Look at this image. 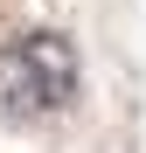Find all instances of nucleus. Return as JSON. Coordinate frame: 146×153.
Returning <instances> with one entry per match:
<instances>
[{
	"instance_id": "f257e3e1",
	"label": "nucleus",
	"mask_w": 146,
	"mask_h": 153,
	"mask_svg": "<svg viewBox=\"0 0 146 153\" xmlns=\"http://www.w3.org/2000/svg\"><path fill=\"white\" fill-rule=\"evenodd\" d=\"M42 111H56V105H49V84H42V63H35L28 35L21 42H0V118L28 125Z\"/></svg>"
},
{
	"instance_id": "f03ea898",
	"label": "nucleus",
	"mask_w": 146,
	"mask_h": 153,
	"mask_svg": "<svg viewBox=\"0 0 146 153\" xmlns=\"http://www.w3.org/2000/svg\"><path fill=\"white\" fill-rule=\"evenodd\" d=\"M28 49H35V63H42L49 105H56V111H70V105H77V84H84V70H77V49H70V35H56V28H28Z\"/></svg>"
}]
</instances>
